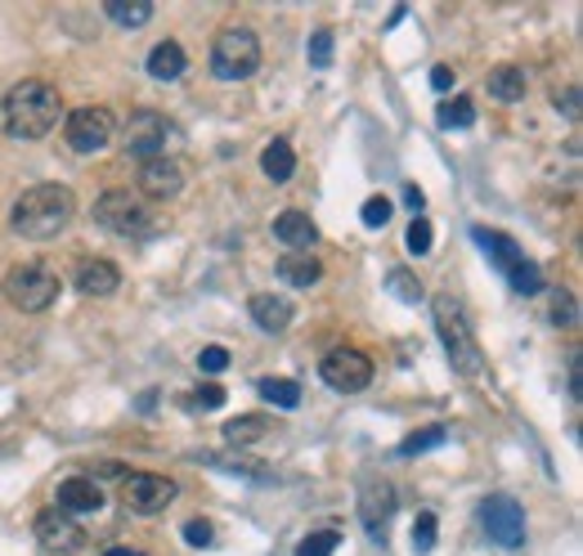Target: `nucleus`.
I'll list each match as a JSON object with an SVG mask.
<instances>
[{"instance_id":"obj_15","label":"nucleus","mask_w":583,"mask_h":556,"mask_svg":"<svg viewBox=\"0 0 583 556\" xmlns=\"http://www.w3.org/2000/svg\"><path fill=\"white\" fill-rule=\"evenodd\" d=\"M248 314H252V323L261 327V332H288L292 327V319H296V305L288 301V296H279V292H261V296H252L248 301Z\"/></svg>"},{"instance_id":"obj_43","label":"nucleus","mask_w":583,"mask_h":556,"mask_svg":"<svg viewBox=\"0 0 583 556\" xmlns=\"http://www.w3.org/2000/svg\"><path fill=\"white\" fill-rule=\"evenodd\" d=\"M570 395L579 400V355H570Z\"/></svg>"},{"instance_id":"obj_33","label":"nucleus","mask_w":583,"mask_h":556,"mask_svg":"<svg viewBox=\"0 0 583 556\" xmlns=\"http://www.w3.org/2000/svg\"><path fill=\"white\" fill-rule=\"evenodd\" d=\"M431 243H435L431 220H426V215H413V225H409V252H413V256H431Z\"/></svg>"},{"instance_id":"obj_26","label":"nucleus","mask_w":583,"mask_h":556,"mask_svg":"<svg viewBox=\"0 0 583 556\" xmlns=\"http://www.w3.org/2000/svg\"><path fill=\"white\" fill-rule=\"evenodd\" d=\"M103 14L112 23H122V28H144L153 19V6H149V0H108Z\"/></svg>"},{"instance_id":"obj_42","label":"nucleus","mask_w":583,"mask_h":556,"mask_svg":"<svg viewBox=\"0 0 583 556\" xmlns=\"http://www.w3.org/2000/svg\"><path fill=\"white\" fill-rule=\"evenodd\" d=\"M404 202H409V206H413V215H418V211L426 206V193H422L418 184H404Z\"/></svg>"},{"instance_id":"obj_31","label":"nucleus","mask_w":583,"mask_h":556,"mask_svg":"<svg viewBox=\"0 0 583 556\" xmlns=\"http://www.w3.org/2000/svg\"><path fill=\"white\" fill-rule=\"evenodd\" d=\"M435 512H418V520H413V552L418 556H426L431 547H435Z\"/></svg>"},{"instance_id":"obj_44","label":"nucleus","mask_w":583,"mask_h":556,"mask_svg":"<svg viewBox=\"0 0 583 556\" xmlns=\"http://www.w3.org/2000/svg\"><path fill=\"white\" fill-rule=\"evenodd\" d=\"M103 556H149V552H140V547H108Z\"/></svg>"},{"instance_id":"obj_34","label":"nucleus","mask_w":583,"mask_h":556,"mask_svg":"<svg viewBox=\"0 0 583 556\" xmlns=\"http://www.w3.org/2000/svg\"><path fill=\"white\" fill-rule=\"evenodd\" d=\"M360 220H364V230H382L386 220H391V198H382V193H373L369 202H364V211H360Z\"/></svg>"},{"instance_id":"obj_45","label":"nucleus","mask_w":583,"mask_h":556,"mask_svg":"<svg viewBox=\"0 0 583 556\" xmlns=\"http://www.w3.org/2000/svg\"><path fill=\"white\" fill-rule=\"evenodd\" d=\"M94 472H99V476H122V463H99Z\"/></svg>"},{"instance_id":"obj_6","label":"nucleus","mask_w":583,"mask_h":556,"mask_svg":"<svg viewBox=\"0 0 583 556\" xmlns=\"http://www.w3.org/2000/svg\"><path fill=\"white\" fill-rule=\"evenodd\" d=\"M0 292H6V301L23 314H41L59 301V274L50 265H14L6 274V283H0Z\"/></svg>"},{"instance_id":"obj_12","label":"nucleus","mask_w":583,"mask_h":556,"mask_svg":"<svg viewBox=\"0 0 583 556\" xmlns=\"http://www.w3.org/2000/svg\"><path fill=\"white\" fill-rule=\"evenodd\" d=\"M391 516H395V485L382 481V476H364V485H360V520H364V529L373 538H382Z\"/></svg>"},{"instance_id":"obj_1","label":"nucleus","mask_w":583,"mask_h":556,"mask_svg":"<svg viewBox=\"0 0 583 556\" xmlns=\"http://www.w3.org/2000/svg\"><path fill=\"white\" fill-rule=\"evenodd\" d=\"M72 215H77V198L68 184H32L14 198L10 225L28 243H50L72 225Z\"/></svg>"},{"instance_id":"obj_21","label":"nucleus","mask_w":583,"mask_h":556,"mask_svg":"<svg viewBox=\"0 0 583 556\" xmlns=\"http://www.w3.org/2000/svg\"><path fill=\"white\" fill-rule=\"evenodd\" d=\"M184 68H189V59H184L180 41H158V46L149 50V77H153V81H180Z\"/></svg>"},{"instance_id":"obj_27","label":"nucleus","mask_w":583,"mask_h":556,"mask_svg":"<svg viewBox=\"0 0 583 556\" xmlns=\"http://www.w3.org/2000/svg\"><path fill=\"white\" fill-rule=\"evenodd\" d=\"M257 391H261V400L274 404V408H296V404H301V386H296L292 377H261Z\"/></svg>"},{"instance_id":"obj_23","label":"nucleus","mask_w":583,"mask_h":556,"mask_svg":"<svg viewBox=\"0 0 583 556\" xmlns=\"http://www.w3.org/2000/svg\"><path fill=\"white\" fill-rule=\"evenodd\" d=\"M485 85H490V94H494V99H503V103H521V99H525V90H530V81H525V68H516V63H503V68H494Z\"/></svg>"},{"instance_id":"obj_19","label":"nucleus","mask_w":583,"mask_h":556,"mask_svg":"<svg viewBox=\"0 0 583 556\" xmlns=\"http://www.w3.org/2000/svg\"><path fill=\"white\" fill-rule=\"evenodd\" d=\"M279 279L288 287H314L323 279V265H319L314 252H283L279 256Z\"/></svg>"},{"instance_id":"obj_39","label":"nucleus","mask_w":583,"mask_h":556,"mask_svg":"<svg viewBox=\"0 0 583 556\" xmlns=\"http://www.w3.org/2000/svg\"><path fill=\"white\" fill-rule=\"evenodd\" d=\"M189 404H193V408H220V404H224V391L207 382V386H198V391H193V400H189Z\"/></svg>"},{"instance_id":"obj_24","label":"nucleus","mask_w":583,"mask_h":556,"mask_svg":"<svg viewBox=\"0 0 583 556\" xmlns=\"http://www.w3.org/2000/svg\"><path fill=\"white\" fill-rule=\"evenodd\" d=\"M261 171H265V180L288 184L292 171H296V153H292V144H288V140H274V144L261 153Z\"/></svg>"},{"instance_id":"obj_5","label":"nucleus","mask_w":583,"mask_h":556,"mask_svg":"<svg viewBox=\"0 0 583 556\" xmlns=\"http://www.w3.org/2000/svg\"><path fill=\"white\" fill-rule=\"evenodd\" d=\"M94 220L108 234H117V239H144L153 230V215H149L144 198L131 193V189H108L94 202Z\"/></svg>"},{"instance_id":"obj_40","label":"nucleus","mask_w":583,"mask_h":556,"mask_svg":"<svg viewBox=\"0 0 583 556\" xmlns=\"http://www.w3.org/2000/svg\"><path fill=\"white\" fill-rule=\"evenodd\" d=\"M556 108H561V113H565V118H579V90L570 85L565 94H556Z\"/></svg>"},{"instance_id":"obj_20","label":"nucleus","mask_w":583,"mask_h":556,"mask_svg":"<svg viewBox=\"0 0 583 556\" xmlns=\"http://www.w3.org/2000/svg\"><path fill=\"white\" fill-rule=\"evenodd\" d=\"M472 239H476V243L485 247V256H490V261H494V265H499L503 274H512V270H516V265L525 261V252H521V247H516V243H512L507 234H494V230L476 225V230H472Z\"/></svg>"},{"instance_id":"obj_32","label":"nucleus","mask_w":583,"mask_h":556,"mask_svg":"<svg viewBox=\"0 0 583 556\" xmlns=\"http://www.w3.org/2000/svg\"><path fill=\"white\" fill-rule=\"evenodd\" d=\"M336 543H341V534H336V529H319V534L301 538L296 556H332V552H336Z\"/></svg>"},{"instance_id":"obj_10","label":"nucleus","mask_w":583,"mask_h":556,"mask_svg":"<svg viewBox=\"0 0 583 556\" xmlns=\"http://www.w3.org/2000/svg\"><path fill=\"white\" fill-rule=\"evenodd\" d=\"M175 498H180V485H175L171 476L135 472V476H127V485H122V503H127L135 516H162Z\"/></svg>"},{"instance_id":"obj_30","label":"nucleus","mask_w":583,"mask_h":556,"mask_svg":"<svg viewBox=\"0 0 583 556\" xmlns=\"http://www.w3.org/2000/svg\"><path fill=\"white\" fill-rule=\"evenodd\" d=\"M386 283H391V292H395L404 305H418V301L426 296V292H422V283H418L409 270H391V274H386Z\"/></svg>"},{"instance_id":"obj_9","label":"nucleus","mask_w":583,"mask_h":556,"mask_svg":"<svg viewBox=\"0 0 583 556\" xmlns=\"http://www.w3.org/2000/svg\"><path fill=\"white\" fill-rule=\"evenodd\" d=\"M319 377L332 391H341V395H355V391H364L373 382V360L364 351H355V346H336V351H328L319 360Z\"/></svg>"},{"instance_id":"obj_22","label":"nucleus","mask_w":583,"mask_h":556,"mask_svg":"<svg viewBox=\"0 0 583 556\" xmlns=\"http://www.w3.org/2000/svg\"><path fill=\"white\" fill-rule=\"evenodd\" d=\"M265 431H270V417L243 413V417L224 422V444H229V449H248V444H261V439H265Z\"/></svg>"},{"instance_id":"obj_7","label":"nucleus","mask_w":583,"mask_h":556,"mask_svg":"<svg viewBox=\"0 0 583 556\" xmlns=\"http://www.w3.org/2000/svg\"><path fill=\"white\" fill-rule=\"evenodd\" d=\"M122 140H127V153H131V158L153 162V158H167V153L180 144V127H175L171 118L153 113V108H140V113H131Z\"/></svg>"},{"instance_id":"obj_13","label":"nucleus","mask_w":583,"mask_h":556,"mask_svg":"<svg viewBox=\"0 0 583 556\" xmlns=\"http://www.w3.org/2000/svg\"><path fill=\"white\" fill-rule=\"evenodd\" d=\"M140 198H153V202H167L184 189V166L175 158H153V162H140Z\"/></svg>"},{"instance_id":"obj_29","label":"nucleus","mask_w":583,"mask_h":556,"mask_svg":"<svg viewBox=\"0 0 583 556\" xmlns=\"http://www.w3.org/2000/svg\"><path fill=\"white\" fill-rule=\"evenodd\" d=\"M507 283H512V292L516 296H539L547 283H543V270L534 265V261H521L512 274H507Z\"/></svg>"},{"instance_id":"obj_41","label":"nucleus","mask_w":583,"mask_h":556,"mask_svg":"<svg viewBox=\"0 0 583 556\" xmlns=\"http://www.w3.org/2000/svg\"><path fill=\"white\" fill-rule=\"evenodd\" d=\"M431 85H435V90H449V85H453V68H449V63H435V68H431Z\"/></svg>"},{"instance_id":"obj_25","label":"nucleus","mask_w":583,"mask_h":556,"mask_svg":"<svg viewBox=\"0 0 583 556\" xmlns=\"http://www.w3.org/2000/svg\"><path fill=\"white\" fill-rule=\"evenodd\" d=\"M435 122H440V131H466V127H476V103L466 99V94H458V99L440 103Z\"/></svg>"},{"instance_id":"obj_2","label":"nucleus","mask_w":583,"mask_h":556,"mask_svg":"<svg viewBox=\"0 0 583 556\" xmlns=\"http://www.w3.org/2000/svg\"><path fill=\"white\" fill-rule=\"evenodd\" d=\"M0 113H6V131L14 140H46L59 127L63 103L50 81H19V85H10Z\"/></svg>"},{"instance_id":"obj_17","label":"nucleus","mask_w":583,"mask_h":556,"mask_svg":"<svg viewBox=\"0 0 583 556\" xmlns=\"http://www.w3.org/2000/svg\"><path fill=\"white\" fill-rule=\"evenodd\" d=\"M274 239L283 243V247H292V252H310L314 243H319V230H314V220L305 215V211H279L274 215Z\"/></svg>"},{"instance_id":"obj_16","label":"nucleus","mask_w":583,"mask_h":556,"mask_svg":"<svg viewBox=\"0 0 583 556\" xmlns=\"http://www.w3.org/2000/svg\"><path fill=\"white\" fill-rule=\"evenodd\" d=\"M54 503H59V512H68V516H94V512H103V489H99L90 476H72V481L59 485Z\"/></svg>"},{"instance_id":"obj_3","label":"nucleus","mask_w":583,"mask_h":556,"mask_svg":"<svg viewBox=\"0 0 583 556\" xmlns=\"http://www.w3.org/2000/svg\"><path fill=\"white\" fill-rule=\"evenodd\" d=\"M435 332L444 342V355L453 364V373L462 377H481V346H476V332L466 323L462 301L453 296H435Z\"/></svg>"},{"instance_id":"obj_35","label":"nucleus","mask_w":583,"mask_h":556,"mask_svg":"<svg viewBox=\"0 0 583 556\" xmlns=\"http://www.w3.org/2000/svg\"><path fill=\"white\" fill-rule=\"evenodd\" d=\"M305 54H310V68H332V32H314L310 37V46H305Z\"/></svg>"},{"instance_id":"obj_18","label":"nucleus","mask_w":583,"mask_h":556,"mask_svg":"<svg viewBox=\"0 0 583 556\" xmlns=\"http://www.w3.org/2000/svg\"><path fill=\"white\" fill-rule=\"evenodd\" d=\"M117 287H122V270H117L112 261H81L77 292H86V296H112Z\"/></svg>"},{"instance_id":"obj_38","label":"nucleus","mask_w":583,"mask_h":556,"mask_svg":"<svg viewBox=\"0 0 583 556\" xmlns=\"http://www.w3.org/2000/svg\"><path fill=\"white\" fill-rule=\"evenodd\" d=\"M184 538H189L193 547H215V525H211V520H189V525H184Z\"/></svg>"},{"instance_id":"obj_14","label":"nucleus","mask_w":583,"mask_h":556,"mask_svg":"<svg viewBox=\"0 0 583 556\" xmlns=\"http://www.w3.org/2000/svg\"><path fill=\"white\" fill-rule=\"evenodd\" d=\"M37 538L50 552H81L86 547V529L68 512H59V507H50V512L37 516Z\"/></svg>"},{"instance_id":"obj_8","label":"nucleus","mask_w":583,"mask_h":556,"mask_svg":"<svg viewBox=\"0 0 583 556\" xmlns=\"http://www.w3.org/2000/svg\"><path fill=\"white\" fill-rule=\"evenodd\" d=\"M63 135H68V149L86 158V153H103V149L112 144L117 122H112L108 108L90 103V108H72V113H68V127H63Z\"/></svg>"},{"instance_id":"obj_36","label":"nucleus","mask_w":583,"mask_h":556,"mask_svg":"<svg viewBox=\"0 0 583 556\" xmlns=\"http://www.w3.org/2000/svg\"><path fill=\"white\" fill-rule=\"evenodd\" d=\"M552 323L556 327H574L579 323V305L570 292H552Z\"/></svg>"},{"instance_id":"obj_11","label":"nucleus","mask_w":583,"mask_h":556,"mask_svg":"<svg viewBox=\"0 0 583 556\" xmlns=\"http://www.w3.org/2000/svg\"><path fill=\"white\" fill-rule=\"evenodd\" d=\"M481 520H485V534L499 543V547H521L525 543V512L516 498L507 494H490L481 503Z\"/></svg>"},{"instance_id":"obj_37","label":"nucleus","mask_w":583,"mask_h":556,"mask_svg":"<svg viewBox=\"0 0 583 556\" xmlns=\"http://www.w3.org/2000/svg\"><path fill=\"white\" fill-rule=\"evenodd\" d=\"M198 368H202V373H224V368H229V351H224V346H202Z\"/></svg>"},{"instance_id":"obj_28","label":"nucleus","mask_w":583,"mask_h":556,"mask_svg":"<svg viewBox=\"0 0 583 556\" xmlns=\"http://www.w3.org/2000/svg\"><path fill=\"white\" fill-rule=\"evenodd\" d=\"M444 439H449V431H444V426H426V431H418V435H409V439L400 444V458H418V454H431V449H440Z\"/></svg>"},{"instance_id":"obj_4","label":"nucleus","mask_w":583,"mask_h":556,"mask_svg":"<svg viewBox=\"0 0 583 556\" xmlns=\"http://www.w3.org/2000/svg\"><path fill=\"white\" fill-rule=\"evenodd\" d=\"M261 68V37L252 28H224L211 46V77L215 81H248Z\"/></svg>"}]
</instances>
